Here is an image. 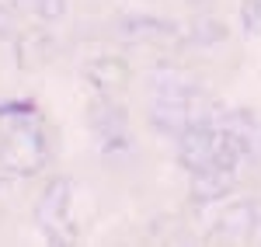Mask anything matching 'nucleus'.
I'll list each match as a JSON object with an SVG mask.
<instances>
[{
  "mask_svg": "<svg viewBox=\"0 0 261 247\" xmlns=\"http://www.w3.org/2000/svg\"><path fill=\"white\" fill-rule=\"evenodd\" d=\"M53 153H56V136L42 122V115L0 132V167L14 178H28V174L45 171L53 164Z\"/></svg>",
  "mask_w": 261,
  "mask_h": 247,
  "instance_id": "nucleus-1",
  "label": "nucleus"
},
{
  "mask_svg": "<svg viewBox=\"0 0 261 247\" xmlns=\"http://www.w3.org/2000/svg\"><path fill=\"white\" fill-rule=\"evenodd\" d=\"M87 129L94 132L101 153H129L133 150V136H129V112L119 104L112 94H98L87 104Z\"/></svg>",
  "mask_w": 261,
  "mask_h": 247,
  "instance_id": "nucleus-2",
  "label": "nucleus"
},
{
  "mask_svg": "<svg viewBox=\"0 0 261 247\" xmlns=\"http://www.w3.org/2000/svg\"><path fill=\"white\" fill-rule=\"evenodd\" d=\"M70 209H73V181L66 174L49 178V185L42 188V195H39V206H35V223L49 240H60V244L70 240L66 237V230L73 227Z\"/></svg>",
  "mask_w": 261,
  "mask_h": 247,
  "instance_id": "nucleus-3",
  "label": "nucleus"
},
{
  "mask_svg": "<svg viewBox=\"0 0 261 247\" xmlns=\"http://www.w3.org/2000/svg\"><path fill=\"white\" fill-rule=\"evenodd\" d=\"M174 157L188 174L216 171V146H220V125H192L174 140Z\"/></svg>",
  "mask_w": 261,
  "mask_h": 247,
  "instance_id": "nucleus-4",
  "label": "nucleus"
},
{
  "mask_svg": "<svg viewBox=\"0 0 261 247\" xmlns=\"http://www.w3.org/2000/svg\"><path fill=\"white\" fill-rule=\"evenodd\" d=\"M115 32H119L125 42H174L181 35V28L171 18H161V14H122L115 18Z\"/></svg>",
  "mask_w": 261,
  "mask_h": 247,
  "instance_id": "nucleus-5",
  "label": "nucleus"
},
{
  "mask_svg": "<svg viewBox=\"0 0 261 247\" xmlns=\"http://www.w3.org/2000/svg\"><path fill=\"white\" fill-rule=\"evenodd\" d=\"M84 77L94 87V94H115V91H122L125 84L133 80V66H129V60H122L115 52H105V56L87 60Z\"/></svg>",
  "mask_w": 261,
  "mask_h": 247,
  "instance_id": "nucleus-6",
  "label": "nucleus"
},
{
  "mask_svg": "<svg viewBox=\"0 0 261 247\" xmlns=\"http://www.w3.org/2000/svg\"><path fill=\"white\" fill-rule=\"evenodd\" d=\"M150 80H153V98H164V101L195 104L199 98H205L202 84L188 70H178V66H157Z\"/></svg>",
  "mask_w": 261,
  "mask_h": 247,
  "instance_id": "nucleus-7",
  "label": "nucleus"
},
{
  "mask_svg": "<svg viewBox=\"0 0 261 247\" xmlns=\"http://www.w3.org/2000/svg\"><path fill=\"white\" fill-rule=\"evenodd\" d=\"M146 125H150L157 136H164V140H178L181 132L192 129V104L153 98L150 112H146Z\"/></svg>",
  "mask_w": 261,
  "mask_h": 247,
  "instance_id": "nucleus-8",
  "label": "nucleus"
},
{
  "mask_svg": "<svg viewBox=\"0 0 261 247\" xmlns=\"http://www.w3.org/2000/svg\"><path fill=\"white\" fill-rule=\"evenodd\" d=\"M56 56V35L49 28H24L14 35V60L21 70L42 66Z\"/></svg>",
  "mask_w": 261,
  "mask_h": 247,
  "instance_id": "nucleus-9",
  "label": "nucleus"
},
{
  "mask_svg": "<svg viewBox=\"0 0 261 247\" xmlns=\"http://www.w3.org/2000/svg\"><path fill=\"white\" fill-rule=\"evenodd\" d=\"M237 185V171H205V174H192V185H188V199L195 206H213L223 202Z\"/></svg>",
  "mask_w": 261,
  "mask_h": 247,
  "instance_id": "nucleus-10",
  "label": "nucleus"
},
{
  "mask_svg": "<svg viewBox=\"0 0 261 247\" xmlns=\"http://www.w3.org/2000/svg\"><path fill=\"white\" fill-rule=\"evenodd\" d=\"M258 216H261V202L254 199H241V202H230L220 216V233L226 237H254L258 230Z\"/></svg>",
  "mask_w": 261,
  "mask_h": 247,
  "instance_id": "nucleus-11",
  "label": "nucleus"
},
{
  "mask_svg": "<svg viewBox=\"0 0 261 247\" xmlns=\"http://www.w3.org/2000/svg\"><path fill=\"white\" fill-rule=\"evenodd\" d=\"M226 24H223L220 18H213V14H202V18H195L192 24H188V35H185V42L188 45H195V49H213V45H220V42H226Z\"/></svg>",
  "mask_w": 261,
  "mask_h": 247,
  "instance_id": "nucleus-12",
  "label": "nucleus"
},
{
  "mask_svg": "<svg viewBox=\"0 0 261 247\" xmlns=\"http://www.w3.org/2000/svg\"><path fill=\"white\" fill-rule=\"evenodd\" d=\"M32 119H39L35 101H28V98H11V101H0V132L14 129V125L32 122Z\"/></svg>",
  "mask_w": 261,
  "mask_h": 247,
  "instance_id": "nucleus-13",
  "label": "nucleus"
},
{
  "mask_svg": "<svg viewBox=\"0 0 261 247\" xmlns=\"http://www.w3.org/2000/svg\"><path fill=\"white\" fill-rule=\"evenodd\" d=\"M18 4L28 14H35L39 21H45V24L66 18V0H18Z\"/></svg>",
  "mask_w": 261,
  "mask_h": 247,
  "instance_id": "nucleus-14",
  "label": "nucleus"
},
{
  "mask_svg": "<svg viewBox=\"0 0 261 247\" xmlns=\"http://www.w3.org/2000/svg\"><path fill=\"white\" fill-rule=\"evenodd\" d=\"M21 32V18L14 4H0V42H14V35Z\"/></svg>",
  "mask_w": 261,
  "mask_h": 247,
  "instance_id": "nucleus-15",
  "label": "nucleus"
},
{
  "mask_svg": "<svg viewBox=\"0 0 261 247\" xmlns=\"http://www.w3.org/2000/svg\"><path fill=\"white\" fill-rule=\"evenodd\" d=\"M241 28L244 35H254L261 28V0H241Z\"/></svg>",
  "mask_w": 261,
  "mask_h": 247,
  "instance_id": "nucleus-16",
  "label": "nucleus"
},
{
  "mask_svg": "<svg viewBox=\"0 0 261 247\" xmlns=\"http://www.w3.org/2000/svg\"><path fill=\"white\" fill-rule=\"evenodd\" d=\"M188 4H192V7H205L209 0H188Z\"/></svg>",
  "mask_w": 261,
  "mask_h": 247,
  "instance_id": "nucleus-17",
  "label": "nucleus"
},
{
  "mask_svg": "<svg viewBox=\"0 0 261 247\" xmlns=\"http://www.w3.org/2000/svg\"><path fill=\"white\" fill-rule=\"evenodd\" d=\"M254 237H258V240H261V216H258V230H254Z\"/></svg>",
  "mask_w": 261,
  "mask_h": 247,
  "instance_id": "nucleus-18",
  "label": "nucleus"
}]
</instances>
